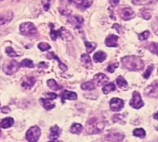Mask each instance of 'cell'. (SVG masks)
Segmentation results:
<instances>
[{
  "instance_id": "39",
  "label": "cell",
  "mask_w": 158,
  "mask_h": 142,
  "mask_svg": "<svg viewBox=\"0 0 158 142\" xmlns=\"http://www.w3.org/2000/svg\"><path fill=\"white\" fill-rule=\"evenodd\" d=\"M38 48H39L41 51H46V50H48V49L50 48V46H49L48 43L42 42V43H39V44H38Z\"/></svg>"
},
{
  "instance_id": "54",
  "label": "cell",
  "mask_w": 158,
  "mask_h": 142,
  "mask_svg": "<svg viewBox=\"0 0 158 142\" xmlns=\"http://www.w3.org/2000/svg\"><path fill=\"white\" fill-rule=\"evenodd\" d=\"M80 1H85V0H80Z\"/></svg>"
},
{
  "instance_id": "8",
  "label": "cell",
  "mask_w": 158,
  "mask_h": 142,
  "mask_svg": "<svg viewBox=\"0 0 158 142\" xmlns=\"http://www.w3.org/2000/svg\"><path fill=\"white\" fill-rule=\"evenodd\" d=\"M145 95L152 97V98H158V81L153 82L151 86H149L145 91Z\"/></svg>"
},
{
  "instance_id": "44",
  "label": "cell",
  "mask_w": 158,
  "mask_h": 142,
  "mask_svg": "<svg viewBox=\"0 0 158 142\" xmlns=\"http://www.w3.org/2000/svg\"><path fill=\"white\" fill-rule=\"evenodd\" d=\"M91 4H92V1H91V0H90V1H89V0H88L87 2H84V3L82 2L81 4H78V5H77V7L80 8V6H82V7H81V9H87V8L90 7V6H91Z\"/></svg>"
},
{
  "instance_id": "23",
  "label": "cell",
  "mask_w": 158,
  "mask_h": 142,
  "mask_svg": "<svg viewBox=\"0 0 158 142\" xmlns=\"http://www.w3.org/2000/svg\"><path fill=\"white\" fill-rule=\"evenodd\" d=\"M40 103H41L42 106H43L46 110H48V111L52 110V109L55 107V104H54L53 102H51L49 99H40Z\"/></svg>"
},
{
  "instance_id": "4",
  "label": "cell",
  "mask_w": 158,
  "mask_h": 142,
  "mask_svg": "<svg viewBox=\"0 0 158 142\" xmlns=\"http://www.w3.org/2000/svg\"><path fill=\"white\" fill-rule=\"evenodd\" d=\"M124 137L125 136L123 133L111 130L104 135L102 138V142H122Z\"/></svg>"
},
{
  "instance_id": "42",
  "label": "cell",
  "mask_w": 158,
  "mask_h": 142,
  "mask_svg": "<svg viewBox=\"0 0 158 142\" xmlns=\"http://www.w3.org/2000/svg\"><path fill=\"white\" fill-rule=\"evenodd\" d=\"M152 70H153V66H152V65H151V66H149V67L147 68L146 72L143 74V77H144L145 79H148V78L150 77V75H152Z\"/></svg>"
},
{
  "instance_id": "45",
  "label": "cell",
  "mask_w": 158,
  "mask_h": 142,
  "mask_svg": "<svg viewBox=\"0 0 158 142\" xmlns=\"http://www.w3.org/2000/svg\"><path fill=\"white\" fill-rule=\"evenodd\" d=\"M50 2L51 0H43V7H44V10L46 11H48L49 10V7H50Z\"/></svg>"
},
{
  "instance_id": "36",
  "label": "cell",
  "mask_w": 158,
  "mask_h": 142,
  "mask_svg": "<svg viewBox=\"0 0 158 142\" xmlns=\"http://www.w3.org/2000/svg\"><path fill=\"white\" fill-rule=\"evenodd\" d=\"M124 116L123 115H118V114H116V115H114V116H113V122L114 123H121V124H125V121H124Z\"/></svg>"
},
{
  "instance_id": "19",
  "label": "cell",
  "mask_w": 158,
  "mask_h": 142,
  "mask_svg": "<svg viewBox=\"0 0 158 142\" xmlns=\"http://www.w3.org/2000/svg\"><path fill=\"white\" fill-rule=\"evenodd\" d=\"M60 135V129L58 125H54L50 128V133H49V138L50 139H57Z\"/></svg>"
},
{
  "instance_id": "9",
  "label": "cell",
  "mask_w": 158,
  "mask_h": 142,
  "mask_svg": "<svg viewBox=\"0 0 158 142\" xmlns=\"http://www.w3.org/2000/svg\"><path fill=\"white\" fill-rule=\"evenodd\" d=\"M130 105H131V107H133L134 109H137V110L140 109L144 105V103H143V101L141 99V97H140L139 92H134L133 93V98L130 100Z\"/></svg>"
},
{
  "instance_id": "1",
  "label": "cell",
  "mask_w": 158,
  "mask_h": 142,
  "mask_svg": "<svg viewBox=\"0 0 158 142\" xmlns=\"http://www.w3.org/2000/svg\"><path fill=\"white\" fill-rule=\"evenodd\" d=\"M121 62L124 68L127 69L128 71H140L144 67V62L143 60L136 56H127L123 57L121 59Z\"/></svg>"
},
{
  "instance_id": "41",
  "label": "cell",
  "mask_w": 158,
  "mask_h": 142,
  "mask_svg": "<svg viewBox=\"0 0 158 142\" xmlns=\"http://www.w3.org/2000/svg\"><path fill=\"white\" fill-rule=\"evenodd\" d=\"M149 37H150V32L149 31H145V32H143V33H141V34H139V38L141 41L147 40Z\"/></svg>"
},
{
  "instance_id": "13",
  "label": "cell",
  "mask_w": 158,
  "mask_h": 142,
  "mask_svg": "<svg viewBox=\"0 0 158 142\" xmlns=\"http://www.w3.org/2000/svg\"><path fill=\"white\" fill-rule=\"evenodd\" d=\"M57 32H58V37H60L62 40L67 41V42L73 40V35H72L71 33H70L67 29H65L64 27L60 28L59 30H57Z\"/></svg>"
},
{
  "instance_id": "22",
  "label": "cell",
  "mask_w": 158,
  "mask_h": 142,
  "mask_svg": "<svg viewBox=\"0 0 158 142\" xmlns=\"http://www.w3.org/2000/svg\"><path fill=\"white\" fill-rule=\"evenodd\" d=\"M81 61H82L84 67H86V68H88V69L91 68V66H92L91 59H90V57H89L88 54H83V55L81 56Z\"/></svg>"
},
{
  "instance_id": "52",
  "label": "cell",
  "mask_w": 158,
  "mask_h": 142,
  "mask_svg": "<svg viewBox=\"0 0 158 142\" xmlns=\"http://www.w3.org/2000/svg\"><path fill=\"white\" fill-rule=\"evenodd\" d=\"M48 142H62V141H60V140H51V141H48Z\"/></svg>"
},
{
  "instance_id": "16",
  "label": "cell",
  "mask_w": 158,
  "mask_h": 142,
  "mask_svg": "<svg viewBox=\"0 0 158 142\" xmlns=\"http://www.w3.org/2000/svg\"><path fill=\"white\" fill-rule=\"evenodd\" d=\"M107 81H108V77L105 75H103V74L96 75L93 77V80H92V82L95 85V87H101V86H102Z\"/></svg>"
},
{
  "instance_id": "14",
  "label": "cell",
  "mask_w": 158,
  "mask_h": 142,
  "mask_svg": "<svg viewBox=\"0 0 158 142\" xmlns=\"http://www.w3.org/2000/svg\"><path fill=\"white\" fill-rule=\"evenodd\" d=\"M124 107V101L120 99H113L110 101V108L114 112H118Z\"/></svg>"
},
{
  "instance_id": "34",
  "label": "cell",
  "mask_w": 158,
  "mask_h": 142,
  "mask_svg": "<svg viewBox=\"0 0 158 142\" xmlns=\"http://www.w3.org/2000/svg\"><path fill=\"white\" fill-rule=\"evenodd\" d=\"M133 135H134L135 136H138V137L143 138V137L146 136V133H145L144 129H142V128H137V129H135V130H134Z\"/></svg>"
},
{
  "instance_id": "18",
  "label": "cell",
  "mask_w": 158,
  "mask_h": 142,
  "mask_svg": "<svg viewBox=\"0 0 158 142\" xmlns=\"http://www.w3.org/2000/svg\"><path fill=\"white\" fill-rule=\"evenodd\" d=\"M118 36L117 35H114V34H111L109 35L106 39H105V45L109 47H117L118 46Z\"/></svg>"
},
{
  "instance_id": "48",
  "label": "cell",
  "mask_w": 158,
  "mask_h": 142,
  "mask_svg": "<svg viewBox=\"0 0 158 142\" xmlns=\"http://www.w3.org/2000/svg\"><path fill=\"white\" fill-rule=\"evenodd\" d=\"M110 3L113 5V7H115L119 4V0H110Z\"/></svg>"
},
{
  "instance_id": "3",
  "label": "cell",
  "mask_w": 158,
  "mask_h": 142,
  "mask_svg": "<svg viewBox=\"0 0 158 142\" xmlns=\"http://www.w3.org/2000/svg\"><path fill=\"white\" fill-rule=\"evenodd\" d=\"M20 33L22 35L34 37L37 34V29L32 22H23L20 25Z\"/></svg>"
},
{
  "instance_id": "25",
  "label": "cell",
  "mask_w": 158,
  "mask_h": 142,
  "mask_svg": "<svg viewBox=\"0 0 158 142\" xmlns=\"http://www.w3.org/2000/svg\"><path fill=\"white\" fill-rule=\"evenodd\" d=\"M156 1V0H132V3L137 6H144V5H150Z\"/></svg>"
},
{
  "instance_id": "53",
  "label": "cell",
  "mask_w": 158,
  "mask_h": 142,
  "mask_svg": "<svg viewBox=\"0 0 158 142\" xmlns=\"http://www.w3.org/2000/svg\"><path fill=\"white\" fill-rule=\"evenodd\" d=\"M154 142H158V137H157V138H156V140H155V141H154Z\"/></svg>"
},
{
  "instance_id": "37",
  "label": "cell",
  "mask_w": 158,
  "mask_h": 142,
  "mask_svg": "<svg viewBox=\"0 0 158 142\" xmlns=\"http://www.w3.org/2000/svg\"><path fill=\"white\" fill-rule=\"evenodd\" d=\"M6 53L10 56V57H17V56H19L20 54H18V53H16L15 52V50L12 48V47H7L6 48Z\"/></svg>"
},
{
  "instance_id": "33",
  "label": "cell",
  "mask_w": 158,
  "mask_h": 142,
  "mask_svg": "<svg viewBox=\"0 0 158 142\" xmlns=\"http://www.w3.org/2000/svg\"><path fill=\"white\" fill-rule=\"evenodd\" d=\"M81 87H82V89H84V90H93V89L96 88V87H95V85L93 84L92 81L87 82V83L83 84V85L81 86Z\"/></svg>"
},
{
  "instance_id": "40",
  "label": "cell",
  "mask_w": 158,
  "mask_h": 142,
  "mask_svg": "<svg viewBox=\"0 0 158 142\" xmlns=\"http://www.w3.org/2000/svg\"><path fill=\"white\" fill-rule=\"evenodd\" d=\"M50 36H51V39L52 40H56L57 38H58V32H57V30H55L54 29V27H53V25L52 24H50Z\"/></svg>"
},
{
  "instance_id": "30",
  "label": "cell",
  "mask_w": 158,
  "mask_h": 142,
  "mask_svg": "<svg viewBox=\"0 0 158 142\" xmlns=\"http://www.w3.org/2000/svg\"><path fill=\"white\" fill-rule=\"evenodd\" d=\"M114 89H115L114 84V83H109V84H107L106 86H104V87H103V88H102V92H103L104 94H109L110 92L114 91Z\"/></svg>"
},
{
  "instance_id": "38",
  "label": "cell",
  "mask_w": 158,
  "mask_h": 142,
  "mask_svg": "<svg viewBox=\"0 0 158 142\" xmlns=\"http://www.w3.org/2000/svg\"><path fill=\"white\" fill-rule=\"evenodd\" d=\"M152 28L156 35H158V16L154 19V21L152 23Z\"/></svg>"
},
{
  "instance_id": "56",
  "label": "cell",
  "mask_w": 158,
  "mask_h": 142,
  "mask_svg": "<svg viewBox=\"0 0 158 142\" xmlns=\"http://www.w3.org/2000/svg\"><path fill=\"white\" fill-rule=\"evenodd\" d=\"M1 1H3V0H0V2H1Z\"/></svg>"
},
{
  "instance_id": "6",
  "label": "cell",
  "mask_w": 158,
  "mask_h": 142,
  "mask_svg": "<svg viewBox=\"0 0 158 142\" xmlns=\"http://www.w3.org/2000/svg\"><path fill=\"white\" fill-rule=\"evenodd\" d=\"M41 135V130L38 126L35 125L28 129L26 133V139L29 142H36Z\"/></svg>"
},
{
  "instance_id": "43",
  "label": "cell",
  "mask_w": 158,
  "mask_h": 142,
  "mask_svg": "<svg viewBox=\"0 0 158 142\" xmlns=\"http://www.w3.org/2000/svg\"><path fill=\"white\" fill-rule=\"evenodd\" d=\"M118 67V63H111L109 66H108V68H107V71L109 73H114V71H115V69Z\"/></svg>"
},
{
  "instance_id": "32",
  "label": "cell",
  "mask_w": 158,
  "mask_h": 142,
  "mask_svg": "<svg viewBox=\"0 0 158 142\" xmlns=\"http://www.w3.org/2000/svg\"><path fill=\"white\" fill-rule=\"evenodd\" d=\"M21 67H27V68H34L35 65H34V62L31 60V59H23L21 63H20Z\"/></svg>"
},
{
  "instance_id": "11",
  "label": "cell",
  "mask_w": 158,
  "mask_h": 142,
  "mask_svg": "<svg viewBox=\"0 0 158 142\" xmlns=\"http://www.w3.org/2000/svg\"><path fill=\"white\" fill-rule=\"evenodd\" d=\"M12 19H13V12L11 10L0 13V26H3L9 23Z\"/></svg>"
},
{
  "instance_id": "21",
  "label": "cell",
  "mask_w": 158,
  "mask_h": 142,
  "mask_svg": "<svg viewBox=\"0 0 158 142\" xmlns=\"http://www.w3.org/2000/svg\"><path fill=\"white\" fill-rule=\"evenodd\" d=\"M106 57H107V55H106L105 52H103V51H98L97 53L94 54L93 59H94L95 62H102L103 60L106 59Z\"/></svg>"
},
{
  "instance_id": "51",
  "label": "cell",
  "mask_w": 158,
  "mask_h": 142,
  "mask_svg": "<svg viewBox=\"0 0 158 142\" xmlns=\"http://www.w3.org/2000/svg\"><path fill=\"white\" fill-rule=\"evenodd\" d=\"M153 117H154V119H157V120H158V112L153 115Z\"/></svg>"
},
{
  "instance_id": "5",
  "label": "cell",
  "mask_w": 158,
  "mask_h": 142,
  "mask_svg": "<svg viewBox=\"0 0 158 142\" xmlns=\"http://www.w3.org/2000/svg\"><path fill=\"white\" fill-rule=\"evenodd\" d=\"M21 65L18 61L16 60H10L8 62H6L3 66V71L4 73L8 75H14L16 72H18V70L20 69Z\"/></svg>"
},
{
  "instance_id": "27",
  "label": "cell",
  "mask_w": 158,
  "mask_h": 142,
  "mask_svg": "<svg viewBox=\"0 0 158 142\" xmlns=\"http://www.w3.org/2000/svg\"><path fill=\"white\" fill-rule=\"evenodd\" d=\"M48 86L52 89V90H55V91H57V90H60V89H61V87L60 86V85H58L57 84V82L55 81V80H53V79H49V80H48Z\"/></svg>"
},
{
  "instance_id": "29",
  "label": "cell",
  "mask_w": 158,
  "mask_h": 142,
  "mask_svg": "<svg viewBox=\"0 0 158 142\" xmlns=\"http://www.w3.org/2000/svg\"><path fill=\"white\" fill-rule=\"evenodd\" d=\"M139 15H140V17H142L144 20L147 21V20H150V19H151V17H152V12H151L150 10L144 9V10H140Z\"/></svg>"
},
{
  "instance_id": "31",
  "label": "cell",
  "mask_w": 158,
  "mask_h": 142,
  "mask_svg": "<svg viewBox=\"0 0 158 142\" xmlns=\"http://www.w3.org/2000/svg\"><path fill=\"white\" fill-rule=\"evenodd\" d=\"M148 49H149L152 53H153V54H155V55L158 56V43H154V42L151 43V44L148 46Z\"/></svg>"
},
{
  "instance_id": "12",
  "label": "cell",
  "mask_w": 158,
  "mask_h": 142,
  "mask_svg": "<svg viewBox=\"0 0 158 142\" xmlns=\"http://www.w3.org/2000/svg\"><path fill=\"white\" fill-rule=\"evenodd\" d=\"M68 22L75 28L77 29H80L84 23V20L82 17H79V16H71L68 18Z\"/></svg>"
},
{
  "instance_id": "20",
  "label": "cell",
  "mask_w": 158,
  "mask_h": 142,
  "mask_svg": "<svg viewBox=\"0 0 158 142\" xmlns=\"http://www.w3.org/2000/svg\"><path fill=\"white\" fill-rule=\"evenodd\" d=\"M14 124V120L11 117H7L5 119H3L1 122H0V127L1 128H10Z\"/></svg>"
},
{
  "instance_id": "28",
  "label": "cell",
  "mask_w": 158,
  "mask_h": 142,
  "mask_svg": "<svg viewBox=\"0 0 158 142\" xmlns=\"http://www.w3.org/2000/svg\"><path fill=\"white\" fill-rule=\"evenodd\" d=\"M83 129V126L80 124H73L72 126H71V129L70 131L73 133V134H80L81 131Z\"/></svg>"
},
{
  "instance_id": "47",
  "label": "cell",
  "mask_w": 158,
  "mask_h": 142,
  "mask_svg": "<svg viewBox=\"0 0 158 142\" xmlns=\"http://www.w3.org/2000/svg\"><path fill=\"white\" fill-rule=\"evenodd\" d=\"M113 27H114V29H116L118 33H122V30H121V26H120L119 24L115 23V24H114V26H113Z\"/></svg>"
},
{
  "instance_id": "2",
  "label": "cell",
  "mask_w": 158,
  "mask_h": 142,
  "mask_svg": "<svg viewBox=\"0 0 158 142\" xmlns=\"http://www.w3.org/2000/svg\"><path fill=\"white\" fill-rule=\"evenodd\" d=\"M104 126H105V124L102 120L97 117H93L88 121L87 125H86V130L89 134L94 135V134L101 133L104 129Z\"/></svg>"
},
{
  "instance_id": "17",
  "label": "cell",
  "mask_w": 158,
  "mask_h": 142,
  "mask_svg": "<svg viewBox=\"0 0 158 142\" xmlns=\"http://www.w3.org/2000/svg\"><path fill=\"white\" fill-rule=\"evenodd\" d=\"M60 98H61V102L64 103V101H65L66 99L75 100V99H77V96H76V93H74V92L65 90V91H63V92L60 94Z\"/></svg>"
},
{
  "instance_id": "49",
  "label": "cell",
  "mask_w": 158,
  "mask_h": 142,
  "mask_svg": "<svg viewBox=\"0 0 158 142\" xmlns=\"http://www.w3.org/2000/svg\"><path fill=\"white\" fill-rule=\"evenodd\" d=\"M1 112H2L3 113H9V112H10V110L9 107H3L2 110H1Z\"/></svg>"
},
{
  "instance_id": "15",
  "label": "cell",
  "mask_w": 158,
  "mask_h": 142,
  "mask_svg": "<svg viewBox=\"0 0 158 142\" xmlns=\"http://www.w3.org/2000/svg\"><path fill=\"white\" fill-rule=\"evenodd\" d=\"M35 82H36V79L34 76H25L23 78L22 87L25 89H29L34 87Z\"/></svg>"
},
{
  "instance_id": "10",
  "label": "cell",
  "mask_w": 158,
  "mask_h": 142,
  "mask_svg": "<svg viewBox=\"0 0 158 142\" xmlns=\"http://www.w3.org/2000/svg\"><path fill=\"white\" fill-rule=\"evenodd\" d=\"M119 15L123 21H129V20L135 18V12L130 8H125V9L121 10Z\"/></svg>"
},
{
  "instance_id": "24",
  "label": "cell",
  "mask_w": 158,
  "mask_h": 142,
  "mask_svg": "<svg viewBox=\"0 0 158 142\" xmlns=\"http://www.w3.org/2000/svg\"><path fill=\"white\" fill-rule=\"evenodd\" d=\"M47 57H48V59H55L59 62V66H60V68L62 71H66V70H67V66H66L64 63H62V62L60 61V59L53 52L48 53V54L47 55Z\"/></svg>"
},
{
  "instance_id": "46",
  "label": "cell",
  "mask_w": 158,
  "mask_h": 142,
  "mask_svg": "<svg viewBox=\"0 0 158 142\" xmlns=\"http://www.w3.org/2000/svg\"><path fill=\"white\" fill-rule=\"evenodd\" d=\"M45 96H46V98L48 99H57V95L56 94H54V93H46L45 94Z\"/></svg>"
},
{
  "instance_id": "50",
  "label": "cell",
  "mask_w": 158,
  "mask_h": 142,
  "mask_svg": "<svg viewBox=\"0 0 158 142\" xmlns=\"http://www.w3.org/2000/svg\"><path fill=\"white\" fill-rule=\"evenodd\" d=\"M38 67L39 68H47L48 67V63H46V62H40L38 64Z\"/></svg>"
},
{
  "instance_id": "55",
  "label": "cell",
  "mask_w": 158,
  "mask_h": 142,
  "mask_svg": "<svg viewBox=\"0 0 158 142\" xmlns=\"http://www.w3.org/2000/svg\"><path fill=\"white\" fill-rule=\"evenodd\" d=\"M0 136H1V131H0Z\"/></svg>"
},
{
  "instance_id": "26",
  "label": "cell",
  "mask_w": 158,
  "mask_h": 142,
  "mask_svg": "<svg viewBox=\"0 0 158 142\" xmlns=\"http://www.w3.org/2000/svg\"><path fill=\"white\" fill-rule=\"evenodd\" d=\"M116 84H117V86H118L119 87H121L122 89H124V90L127 89V82L122 76H118V77L116 78Z\"/></svg>"
},
{
  "instance_id": "35",
  "label": "cell",
  "mask_w": 158,
  "mask_h": 142,
  "mask_svg": "<svg viewBox=\"0 0 158 142\" xmlns=\"http://www.w3.org/2000/svg\"><path fill=\"white\" fill-rule=\"evenodd\" d=\"M85 46H86V48H87V51L89 53L92 52L95 47H97V44L96 43H90V42H88V41H85Z\"/></svg>"
},
{
  "instance_id": "7",
  "label": "cell",
  "mask_w": 158,
  "mask_h": 142,
  "mask_svg": "<svg viewBox=\"0 0 158 142\" xmlns=\"http://www.w3.org/2000/svg\"><path fill=\"white\" fill-rule=\"evenodd\" d=\"M71 4L72 0H60V4L59 8V11L62 15H70L71 14Z\"/></svg>"
}]
</instances>
